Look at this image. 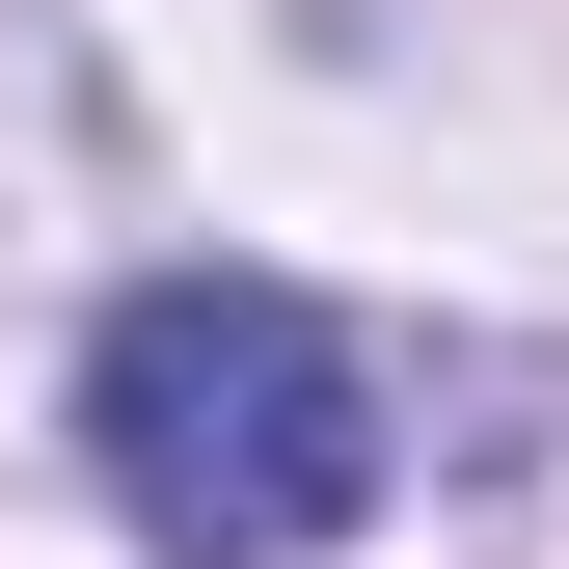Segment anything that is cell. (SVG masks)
<instances>
[{
    "mask_svg": "<svg viewBox=\"0 0 569 569\" xmlns=\"http://www.w3.org/2000/svg\"><path fill=\"white\" fill-rule=\"evenodd\" d=\"M82 461H109V516L163 542V569H299L380 516V352H352L299 271H136V299L82 326Z\"/></svg>",
    "mask_w": 569,
    "mask_h": 569,
    "instance_id": "cell-1",
    "label": "cell"
}]
</instances>
